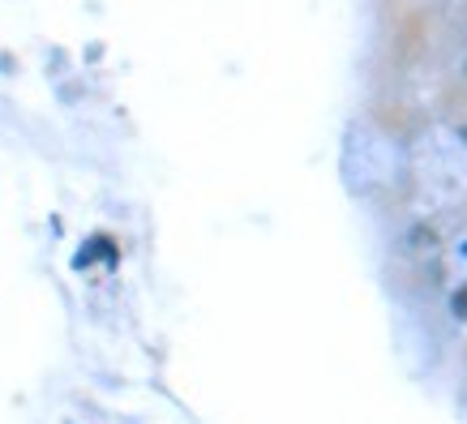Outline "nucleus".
Returning <instances> with one entry per match:
<instances>
[{
    "instance_id": "f257e3e1",
    "label": "nucleus",
    "mask_w": 467,
    "mask_h": 424,
    "mask_svg": "<svg viewBox=\"0 0 467 424\" xmlns=\"http://www.w3.org/2000/svg\"><path fill=\"white\" fill-rule=\"evenodd\" d=\"M451 305H454V317H463V322H467V283L459 287V292H454Z\"/></svg>"
}]
</instances>
